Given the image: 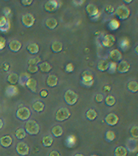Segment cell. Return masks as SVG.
I'll list each match as a JSON object with an SVG mask.
<instances>
[{
  "mask_svg": "<svg viewBox=\"0 0 138 156\" xmlns=\"http://www.w3.org/2000/svg\"><path fill=\"white\" fill-rule=\"evenodd\" d=\"M25 85L27 87L32 91V93H36L37 91V80L34 78L30 77L25 83Z\"/></svg>",
  "mask_w": 138,
  "mask_h": 156,
  "instance_id": "obj_14",
  "label": "cell"
},
{
  "mask_svg": "<svg viewBox=\"0 0 138 156\" xmlns=\"http://www.w3.org/2000/svg\"><path fill=\"white\" fill-rule=\"evenodd\" d=\"M104 121L109 126H115L119 122V117L114 113H110V114L106 115L104 119Z\"/></svg>",
  "mask_w": 138,
  "mask_h": 156,
  "instance_id": "obj_9",
  "label": "cell"
},
{
  "mask_svg": "<svg viewBox=\"0 0 138 156\" xmlns=\"http://www.w3.org/2000/svg\"><path fill=\"white\" fill-rule=\"evenodd\" d=\"M25 130L30 135H37L40 132V126L35 121L29 120L25 123Z\"/></svg>",
  "mask_w": 138,
  "mask_h": 156,
  "instance_id": "obj_1",
  "label": "cell"
},
{
  "mask_svg": "<svg viewBox=\"0 0 138 156\" xmlns=\"http://www.w3.org/2000/svg\"><path fill=\"white\" fill-rule=\"evenodd\" d=\"M71 116V112L67 108H61L56 114V119L58 122H64Z\"/></svg>",
  "mask_w": 138,
  "mask_h": 156,
  "instance_id": "obj_4",
  "label": "cell"
},
{
  "mask_svg": "<svg viewBox=\"0 0 138 156\" xmlns=\"http://www.w3.org/2000/svg\"><path fill=\"white\" fill-rule=\"evenodd\" d=\"M6 44H7L6 39L4 37H0V51L3 50L5 48Z\"/></svg>",
  "mask_w": 138,
  "mask_h": 156,
  "instance_id": "obj_44",
  "label": "cell"
},
{
  "mask_svg": "<svg viewBox=\"0 0 138 156\" xmlns=\"http://www.w3.org/2000/svg\"><path fill=\"white\" fill-rule=\"evenodd\" d=\"M39 70L42 72L43 73H48L50 72V70L52 69V66L48 63V62H44L40 64L38 66Z\"/></svg>",
  "mask_w": 138,
  "mask_h": 156,
  "instance_id": "obj_23",
  "label": "cell"
},
{
  "mask_svg": "<svg viewBox=\"0 0 138 156\" xmlns=\"http://www.w3.org/2000/svg\"><path fill=\"white\" fill-rule=\"evenodd\" d=\"M120 44V47H121V48L123 51L127 50L130 46L129 41H128L127 39L125 38H122V40H120V44Z\"/></svg>",
  "mask_w": 138,
  "mask_h": 156,
  "instance_id": "obj_36",
  "label": "cell"
},
{
  "mask_svg": "<svg viewBox=\"0 0 138 156\" xmlns=\"http://www.w3.org/2000/svg\"><path fill=\"white\" fill-rule=\"evenodd\" d=\"M32 2H33L32 0H23V1H21L22 5H23V6H25V7H28V6L31 5Z\"/></svg>",
  "mask_w": 138,
  "mask_h": 156,
  "instance_id": "obj_46",
  "label": "cell"
},
{
  "mask_svg": "<svg viewBox=\"0 0 138 156\" xmlns=\"http://www.w3.org/2000/svg\"><path fill=\"white\" fill-rule=\"evenodd\" d=\"M49 156H61V155H60L59 152L57 151H52L50 153Z\"/></svg>",
  "mask_w": 138,
  "mask_h": 156,
  "instance_id": "obj_47",
  "label": "cell"
},
{
  "mask_svg": "<svg viewBox=\"0 0 138 156\" xmlns=\"http://www.w3.org/2000/svg\"><path fill=\"white\" fill-rule=\"evenodd\" d=\"M7 80L11 85H15L18 83L19 80V77L17 73H12L7 76Z\"/></svg>",
  "mask_w": 138,
  "mask_h": 156,
  "instance_id": "obj_21",
  "label": "cell"
},
{
  "mask_svg": "<svg viewBox=\"0 0 138 156\" xmlns=\"http://www.w3.org/2000/svg\"><path fill=\"white\" fill-rule=\"evenodd\" d=\"M45 25L50 30H53L58 26V21L55 18H48L45 21Z\"/></svg>",
  "mask_w": 138,
  "mask_h": 156,
  "instance_id": "obj_27",
  "label": "cell"
},
{
  "mask_svg": "<svg viewBox=\"0 0 138 156\" xmlns=\"http://www.w3.org/2000/svg\"><path fill=\"white\" fill-rule=\"evenodd\" d=\"M116 136H115V133L113 131H107L105 134V138H106V140L109 142H111L112 141H114V139H115Z\"/></svg>",
  "mask_w": 138,
  "mask_h": 156,
  "instance_id": "obj_34",
  "label": "cell"
},
{
  "mask_svg": "<svg viewBox=\"0 0 138 156\" xmlns=\"http://www.w3.org/2000/svg\"><path fill=\"white\" fill-rule=\"evenodd\" d=\"M136 156H138V152H137V153L136 154Z\"/></svg>",
  "mask_w": 138,
  "mask_h": 156,
  "instance_id": "obj_53",
  "label": "cell"
},
{
  "mask_svg": "<svg viewBox=\"0 0 138 156\" xmlns=\"http://www.w3.org/2000/svg\"><path fill=\"white\" fill-rule=\"evenodd\" d=\"M115 15L121 20H127L128 17L130 16V10L126 5H119L115 9Z\"/></svg>",
  "mask_w": 138,
  "mask_h": 156,
  "instance_id": "obj_2",
  "label": "cell"
},
{
  "mask_svg": "<svg viewBox=\"0 0 138 156\" xmlns=\"http://www.w3.org/2000/svg\"><path fill=\"white\" fill-rule=\"evenodd\" d=\"M116 38L113 35H106L102 39V44L105 48H111L115 44Z\"/></svg>",
  "mask_w": 138,
  "mask_h": 156,
  "instance_id": "obj_7",
  "label": "cell"
},
{
  "mask_svg": "<svg viewBox=\"0 0 138 156\" xmlns=\"http://www.w3.org/2000/svg\"><path fill=\"white\" fill-rule=\"evenodd\" d=\"M3 126H4V122H3V121L1 119H0V129H1L3 127Z\"/></svg>",
  "mask_w": 138,
  "mask_h": 156,
  "instance_id": "obj_49",
  "label": "cell"
},
{
  "mask_svg": "<svg viewBox=\"0 0 138 156\" xmlns=\"http://www.w3.org/2000/svg\"><path fill=\"white\" fill-rule=\"evenodd\" d=\"M35 18L31 14H25L22 17V23L26 28H30L34 25Z\"/></svg>",
  "mask_w": 138,
  "mask_h": 156,
  "instance_id": "obj_8",
  "label": "cell"
},
{
  "mask_svg": "<svg viewBox=\"0 0 138 156\" xmlns=\"http://www.w3.org/2000/svg\"><path fill=\"white\" fill-rule=\"evenodd\" d=\"M28 70L29 73H32V74L36 73L37 72H38V70H39L38 66H37V65L29 66Z\"/></svg>",
  "mask_w": 138,
  "mask_h": 156,
  "instance_id": "obj_42",
  "label": "cell"
},
{
  "mask_svg": "<svg viewBox=\"0 0 138 156\" xmlns=\"http://www.w3.org/2000/svg\"><path fill=\"white\" fill-rule=\"evenodd\" d=\"M105 103L108 106H113L116 103V98L113 95H108L105 98Z\"/></svg>",
  "mask_w": 138,
  "mask_h": 156,
  "instance_id": "obj_33",
  "label": "cell"
},
{
  "mask_svg": "<svg viewBox=\"0 0 138 156\" xmlns=\"http://www.w3.org/2000/svg\"><path fill=\"white\" fill-rule=\"evenodd\" d=\"M51 50L53 53H60L63 50V44L60 41H54L51 45Z\"/></svg>",
  "mask_w": 138,
  "mask_h": 156,
  "instance_id": "obj_25",
  "label": "cell"
},
{
  "mask_svg": "<svg viewBox=\"0 0 138 156\" xmlns=\"http://www.w3.org/2000/svg\"><path fill=\"white\" fill-rule=\"evenodd\" d=\"M40 96L42 97V98H45L48 96V91L46 90H41V92H40Z\"/></svg>",
  "mask_w": 138,
  "mask_h": 156,
  "instance_id": "obj_48",
  "label": "cell"
},
{
  "mask_svg": "<svg viewBox=\"0 0 138 156\" xmlns=\"http://www.w3.org/2000/svg\"><path fill=\"white\" fill-rule=\"evenodd\" d=\"M130 134L133 138L138 139V126H134L130 129Z\"/></svg>",
  "mask_w": 138,
  "mask_h": 156,
  "instance_id": "obj_37",
  "label": "cell"
},
{
  "mask_svg": "<svg viewBox=\"0 0 138 156\" xmlns=\"http://www.w3.org/2000/svg\"><path fill=\"white\" fill-rule=\"evenodd\" d=\"M130 69V64L129 62L127 61H120L119 64H117V67H116V71L119 73L124 74L127 73Z\"/></svg>",
  "mask_w": 138,
  "mask_h": 156,
  "instance_id": "obj_11",
  "label": "cell"
},
{
  "mask_svg": "<svg viewBox=\"0 0 138 156\" xmlns=\"http://www.w3.org/2000/svg\"><path fill=\"white\" fill-rule=\"evenodd\" d=\"M135 52L137 55H138V45L135 48Z\"/></svg>",
  "mask_w": 138,
  "mask_h": 156,
  "instance_id": "obj_50",
  "label": "cell"
},
{
  "mask_svg": "<svg viewBox=\"0 0 138 156\" xmlns=\"http://www.w3.org/2000/svg\"><path fill=\"white\" fill-rule=\"evenodd\" d=\"M110 65V62L107 59H102L97 64V69L100 72L107 71Z\"/></svg>",
  "mask_w": 138,
  "mask_h": 156,
  "instance_id": "obj_15",
  "label": "cell"
},
{
  "mask_svg": "<svg viewBox=\"0 0 138 156\" xmlns=\"http://www.w3.org/2000/svg\"><path fill=\"white\" fill-rule=\"evenodd\" d=\"M109 57L113 61V62H118L122 61V54L119 50L118 49H113L110 51Z\"/></svg>",
  "mask_w": 138,
  "mask_h": 156,
  "instance_id": "obj_13",
  "label": "cell"
},
{
  "mask_svg": "<svg viewBox=\"0 0 138 156\" xmlns=\"http://www.w3.org/2000/svg\"><path fill=\"white\" fill-rule=\"evenodd\" d=\"M9 22H7V18L5 17H0V28H3L5 25L8 24Z\"/></svg>",
  "mask_w": 138,
  "mask_h": 156,
  "instance_id": "obj_43",
  "label": "cell"
},
{
  "mask_svg": "<svg viewBox=\"0 0 138 156\" xmlns=\"http://www.w3.org/2000/svg\"><path fill=\"white\" fill-rule=\"evenodd\" d=\"M16 151L19 155L26 156L29 154L30 148H29V146L26 143L23 142H20L16 146Z\"/></svg>",
  "mask_w": 138,
  "mask_h": 156,
  "instance_id": "obj_6",
  "label": "cell"
},
{
  "mask_svg": "<svg viewBox=\"0 0 138 156\" xmlns=\"http://www.w3.org/2000/svg\"><path fill=\"white\" fill-rule=\"evenodd\" d=\"M30 110L27 107H21L16 112V116L21 121H27L30 117Z\"/></svg>",
  "mask_w": 138,
  "mask_h": 156,
  "instance_id": "obj_5",
  "label": "cell"
},
{
  "mask_svg": "<svg viewBox=\"0 0 138 156\" xmlns=\"http://www.w3.org/2000/svg\"><path fill=\"white\" fill-rule=\"evenodd\" d=\"M40 62H41V59H40V58L38 57V56H37V57L32 58H30V59H29L28 63L29 64V66L37 65V64L40 63Z\"/></svg>",
  "mask_w": 138,
  "mask_h": 156,
  "instance_id": "obj_38",
  "label": "cell"
},
{
  "mask_svg": "<svg viewBox=\"0 0 138 156\" xmlns=\"http://www.w3.org/2000/svg\"><path fill=\"white\" fill-rule=\"evenodd\" d=\"M105 12H106V13H107L109 15H112L114 12H115V9H114L113 6L107 5L106 7H105Z\"/></svg>",
  "mask_w": 138,
  "mask_h": 156,
  "instance_id": "obj_40",
  "label": "cell"
},
{
  "mask_svg": "<svg viewBox=\"0 0 138 156\" xmlns=\"http://www.w3.org/2000/svg\"><path fill=\"white\" fill-rule=\"evenodd\" d=\"M91 156H97V155H91Z\"/></svg>",
  "mask_w": 138,
  "mask_h": 156,
  "instance_id": "obj_54",
  "label": "cell"
},
{
  "mask_svg": "<svg viewBox=\"0 0 138 156\" xmlns=\"http://www.w3.org/2000/svg\"><path fill=\"white\" fill-rule=\"evenodd\" d=\"M86 116L89 121H94L97 117V113L94 109H89L86 113Z\"/></svg>",
  "mask_w": 138,
  "mask_h": 156,
  "instance_id": "obj_32",
  "label": "cell"
},
{
  "mask_svg": "<svg viewBox=\"0 0 138 156\" xmlns=\"http://www.w3.org/2000/svg\"><path fill=\"white\" fill-rule=\"evenodd\" d=\"M27 50L31 54H37L39 52V46L35 43H32L27 46Z\"/></svg>",
  "mask_w": 138,
  "mask_h": 156,
  "instance_id": "obj_26",
  "label": "cell"
},
{
  "mask_svg": "<svg viewBox=\"0 0 138 156\" xmlns=\"http://www.w3.org/2000/svg\"><path fill=\"white\" fill-rule=\"evenodd\" d=\"M22 48V44L20 41L17 40H13L9 42V50L12 51V52H17L20 50Z\"/></svg>",
  "mask_w": 138,
  "mask_h": 156,
  "instance_id": "obj_17",
  "label": "cell"
},
{
  "mask_svg": "<svg viewBox=\"0 0 138 156\" xmlns=\"http://www.w3.org/2000/svg\"><path fill=\"white\" fill-rule=\"evenodd\" d=\"M64 100L69 106H73L78 101V95L74 91L68 90L64 94Z\"/></svg>",
  "mask_w": 138,
  "mask_h": 156,
  "instance_id": "obj_3",
  "label": "cell"
},
{
  "mask_svg": "<svg viewBox=\"0 0 138 156\" xmlns=\"http://www.w3.org/2000/svg\"><path fill=\"white\" fill-rule=\"evenodd\" d=\"M12 144V138L9 135H5L0 138V145L4 147H10Z\"/></svg>",
  "mask_w": 138,
  "mask_h": 156,
  "instance_id": "obj_19",
  "label": "cell"
},
{
  "mask_svg": "<svg viewBox=\"0 0 138 156\" xmlns=\"http://www.w3.org/2000/svg\"><path fill=\"white\" fill-rule=\"evenodd\" d=\"M127 87L128 90L130 91L131 93H135L138 91V83L137 81L132 80L130 81L129 83H127Z\"/></svg>",
  "mask_w": 138,
  "mask_h": 156,
  "instance_id": "obj_24",
  "label": "cell"
},
{
  "mask_svg": "<svg viewBox=\"0 0 138 156\" xmlns=\"http://www.w3.org/2000/svg\"><path fill=\"white\" fill-rule=\"evenodd\" d=\"M58 78L57 76L54 75H48V77H47V80H46L47 85L50 87H56V85H58Z\"/></svg>",
  "mask_w": 138,
  "mask_h": 156,
  "instance_id": "obj_20",
  "label": "cell"
},
{
  "mask_svg": "<svg viewBox=\"0 0 138 156\" xmlns=\"http://www.w3.org/2000/svg\"><path fill=\"white\" fill-rule=\"evenodd\" d=\"M74 156H84L83 155H82V154H80V153H78V154H76V155Z\"/></svg>",
  "mask_w": 138,
  "mask_h": 156,
  "instance_id": "obj_52",
  "label": "cell"
},
{
  "mask_svg": "<svg viewBox=\"0 0 138 156\" xmlns=\"http://www.w3.org/2000/svg\"><path fill=\"white\" fill-rule=\"evenodd\" d=\"M94 81V76L89 71H84L81 74V83H89Z\"/></svg>",
  "mask_w": 138,
  "mask_h": 156,
  "instance_id": "obj_16",
  "label": "cell"
},
{
  "mask_svg": "<svg viewBox=\"0 0 138 156\" xmlns=\"http://www.w3.org/2000/svg\"><path fill=\"white\" fill-rule=\"evenodd\" d=\"M127 150L130 152H137L138 151V140L135 138H130L127 142Z\"/></svg>",
  "mask_w": 138,
  "mask_h": 156,
  "instance_id": "obj_12",
  "label": "cell"
},
{
  "mask_svg": "<svg viewBox=\"0 0 138 156\" xmlns=\"http://www.w3.org/2000/svg\"><path fill=\"white\" fill-rule=\"evenodd\" d=\"M65 70L68 73H73V70H74V65H73L72 63H69L66 66Z\"/></svg>",
  "mask_w": 138,
  "mask_h": 156,
  "instance_id": "obj_41",
  "label": "cell"
},
{
  "mask_svg": "<svg viewBox=\"0 0 138 156\" xmlns=\"http://www.w3.org/2000/svg\"><path fill=\"white\" fill-rule=\"evenodd\" d=\"M44 108H45V104L42 102V101H38L32 104V108H33L36 112H38V113L42 112V111L44 110Z\"/></svg>",
  "mask_w": 138,
  "mask_h": 156,
  "instance_id": "obj_29",
  "label": "cell"
},
{
  "mask_svg": "<svg viewBox=\"0 0 138 156\" xmlns=\"http://www.w3.org/2000/svg\"><path fill=\"white\" fill-rule=\"evenodd\" d=\"M58 8V2L55 0H50L44 5V9L48 12H54Z\"/></svg>",
  "mask_w": 138,
  "mask_h": 156,
  "instance_id": "obj_10",
  "label": "cell"
},
{
  "mask_svg": "<svg viewBox=\"0 0 138 156\" xmlns=\"http://www.w3.org/2000/svg\"><path fill=\"white\" fill-rule=\"evenodd\" d=\"M42 143L44 147H49L52 145V143H53V138L50 135L45 136L42 139Z\"/></svg>",
  "mask_w": 138,
  "mask_h": 156,
  "instance_id": "obj_28",
  "label": "cell"
},
{
  "mask_svg": "<svg viewBox=\"0 0 138 156\" xmlns=\"http://www.w3.org/2000/svg\"><path fill=\"white\" fill-rule=\"evenodd\" d=\"M95 101L97 103H102L104 101V95L102 94H100V93L96 94V96H95Z\"/></svg>",
  "mask_w": 138,
  "mask_h": 156,
  "instance_id": "obj_45",
  "label": "cell"
},
{
  "mask_svg": "<svg viewBox=\"0 0 138 156\" xmlns=\"http://www.w3.org/2000/svg\"><path fill=\"white\" fill-rule=\"evenodd\" d=\"M116 67H117V65H116V64L115 62H110V65H109V72L110 73H115L116 71Z\"/></svg>",
  "mask_w": 138,
  "mask_h": 156,
  "instance_id": "obj_39",
  "label": "cell"
},
{
  "mask_svg": "<svg viewBox=\"0 0 138 156\" xmlns=\"http://www.w3.org/2000/svg\"><path fill=\"white\" fill-rule=\"evenodd\" d=\"M132 0H130V1H123V2H124V3H126L127 5V4H130V3H131L132 2Z\"/></svg>",
  "mask_w": 138,
  "mask_h": 156,
  "instance_id": "obj_51",
  "label": "cell"
},
{
  "mask_svg": "<svg viewBox=\"0 0 138 156\" xmlns=\"http://www.w3.org/2000/svg\"><path fill=\"white\" fill-rule=\"evenodd\" d=\"M86 10L88 15L91 17L96 16L99 14V9L94 5H92V4H89L86 6Z\"/></svg>",
  "mask_w": 138,
  "mask_h": 156,
  "instance_id": "obj_18",
  "label": "cell"
},
{
  "mask_svg": "<svg viewBox=\"0 0 138 156\" xmlns=\"http://www.w3.org/2000/svg\"><path fill=\"white\" fill-rule=\"evenodd\" d=\"M128 151L123 146H118L115 148L114 152V156H127Z\"/></svg>",
  "mask_w": 138,
  "mask_h": 156,
  "instance_id": "obj_22",
  "label": "cell"
},
{
  "mask_svg": "<svg viewBox=\"0 0 138 156\" xmlns=\"http://www.w3.org/2000/svg\"><path fill=\"white\" fill-rule=\"evenodd\" d=\"M27 132L25 130V129L23 128H19L18 129H17L15 131V136L17 137V140H23L26 136Z\"/></svg>",
  "mask_w": 138,
  "mask_h": 156,
  "instance_id": "obj_31",
  "label": "cell"
},
{
  "mask_svg": "<svg viewBox=\"0 0 138 156\" xmlns=\"http://www.w3.org/2000/svg\"><path fill=\"white\" fill-rule=\"evenodd\" d=\"M51 132L54 136H56V137H59V136H62V134H63V130L61 126L57 125V126H53V127L52 128Z\"/></svg>",
  "mask_w": 138,
  "mask_h": 156,
  "instance_id": "obj_30",
  "label": "cell"
},
{
  "mask_svg": "<svg viewBox=\"0 0 138 156\" xmlns=\"http://www.w3.org/2000/svg\"><path fill=\"white\" fill-rule=\"evenodd\" d=\"M119 22L118 20H112L110 21L109 24V28L112 30H117V29L119 28Z\"/></svg>",
  "mask_w": 138,
  "mask_h": 156,
  "instance_id": "obj_35",
  "label": "cell"
}]
</instances>
